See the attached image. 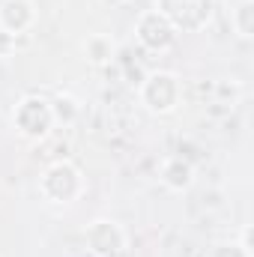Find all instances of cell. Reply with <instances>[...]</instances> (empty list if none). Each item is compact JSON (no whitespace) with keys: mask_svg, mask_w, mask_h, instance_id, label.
Masks as SVG:
<instances>
[{"mask_svg":"<svg viewBox=\"0 0 254 257\" xmlns=\"http://www.w3.org/2000/svg\"><path fill=\"white\" fill-rule=\"evenodd\" d=\"M84 189H87L84 171L69 159L51 162L39 177V194L51 206H72L75 200H81Z\"/></svg>","mask_w":254,"mask_h":257,"instance_id":"6da1fadb","label":"cell"},{"mask_svg":"<svg viewBox=\"0 0 254 257\" xmlns=\"http://www.w3.org/2000/svg\"><path fill=\"white\" fill-rule=\"evenodd\" d=\"M138 99H141V105H144L150 114L168 117V114H174V111L183 105V81H180V75L171 72V69H156V72H150V75L141 81Z\"/></svg>","mask_w":254,"mask_h":257,"instance_id":"7a4b0ae2","label":"cell"},{"mask_svg":"<svg viewBox=\"0 0 254 257\" xmlns=\"http://www.w3.org/2000/svg\"><path fill=\"white\" fill-rule=\"evenodd\" d=\"M12 128L24 138V141H45L54 128V114H51V99L45 96H21L9 114Z\"/></svg>","mask_w":254,"mask_h":257,"instance_id":"3957f363","label":"cell"},{"mask_svg":"<svg viewBox=\"0 0 254 257\" xmlns=\"http://www.w3.org/2000/svg\"><path fill=\"white\" fill-rule=\"evenodd\" d=\"M135 39H138L150 54H168V51L177 45L180 30H177V24H174L159 6H153V9H144V12L135 18Z\"/></svg>","mask_w":254,"mask_h":257,"instance_id":"277c9868","label":"cell"},{"mask_svg":"<svg viewBox=\"0 0 254 257\" xmlns=\"http://www.w3.org/2000/svg\"><path fill=\"white\" fill-rule=\"evenodd\" d=\"M159 9L177 24L180 33H200L212 21L215 0H159Z\"/></svg>","mask_w":254,"mask_h":257,"instance_id":"5b68a950","label":"cell"},{"mask_svg":"<svg viewBox=\"0 0 254 257\" xmlns=\"http://www.w3.org/2000/svg\"><path fill=\"white\" fill-rule=\"evenodd\" d=\"M126 230L114 218H93L84 227V245L93 257H117L126 248Z\"/></svg>","mask_w":254,"mask_h":257,"instance_id":"8992f818","label":"cell"},{"mask_svg":"<svg viewBox=\"0 0 254 257\" xmlns=\"http://www.w3.org/2000/svg\"><path fill=\"white\" fill-rule=\"evenodd\" d=\"M36 24V3L33 0H0V30L12 33L15 39Z\"/></svg>","mask_w":254,"mask_h":257,"instance_id":"52a82bcc","label":"cell"},{"mask_svg":"<svg viewBox=\"0 0 254 257\" xmlns=\"http://www.w3.org/2000/svg\"><path fill=\"white\" fill-rule=\"evenodd\" d=\"M159 183L168 189V192H189L194 186V165H191L186 156H165L162 165H159Z\"/></svg>","mask_w":254,"mask_h":257,"instance_id":"ba28073f","label":"cell"},{"mask_svg":"<svg viewBox=\"0 0 254 257\" xmlns=\"http://www.w3.org/2000/svg\"><path fill=\"white\" fill-rule=\"evenodd\" d=\"M81 54L90 66H108L117 57V42L108 33H87L81 42Z\"/></svg>","mask_w":254,"mask_h":257,"instance_id":"9c48e42d","label":"cell"},{"mask_svg":"<svg viewBox=\"0 0 254 257\" xmlns=\"http://www.w3.org/2000/svg\"><path fill=\"white\" fill-rule=\"evenodd\" d=\"M51 114H54V126H72V123H78V117H81V102H78V96H72V93H57V96L51 99Z\"/></svg>","mask_w":254,"mask_h":257,"instance_id":"30bf717a","label":"cell"},{"mask_svg":"<svg viewBox=\"0 0 254 257\" xmlns=\"http://www.w3.org/2000/svg\"><path fill=\"white\" fill-rule=\"evenodd\" d=\"M230 27L239 39H251L254 36V0H239L236 9L230 12Z\"/></svg>","mask_w":254,"mask_h":257,"instance_id":"8fae6325","label":"cell"},{"mask_svg":"<svg viewBox=\"0 0 254 257\" xmlns=\"http://www.w3.org/2000/svg\"><path fill=\"white\" fill-rule=\"evenodd\" d=\"M206 257H254L251 248H245L239 239H224V242H215Z\"/></svg>","mask_w":254,"mask_h":257,"instance_id":"7c38bea8","label":"cell"},{"mask_svg":"<svg viewBox=\"0 0 254 257\" xmlns=\"http://www.w3.org/2000/svg\"><path fill=\"white\" fill-rule=\"evenodd\" d=\"M15 45H18V39H15L12 33H6V30H0V60H6V57H12V54H15Z\"/></svg>","mask_w":254,"mask_h":257,"instance_id":"4fadbf2b","label":"cell"}]
</instances>
